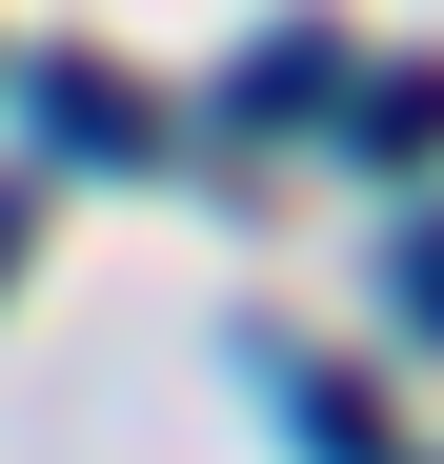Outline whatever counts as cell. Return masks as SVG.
<instances>
[{
  "label": "cell",
  "instance_id": "6da1fadb",
  "mask_svg": "<svg viewBox=\"0 0 444 464\" xmlns=\"http://www.w3.org/2000/svg\"><path fill=\"white\" fill-rule=\"evenodd\" d=\"M41 141H61V162H141V141H162V102L101 82V61H41Z\"/></svg>",
  "mask_w": 444,
  "mask_h": 464
},
{
  "label": "cell",
  "instance_id": "7a4b0ae2",
  "mask_svg": "<svg viewBox=\"0 0 444 464\" xmlns=\"http://www.w3.org/2000/svg\"><path fill=\"white\" fill-rule=\"evenodd\" d=\"M343 141H363V162H444V82H363Z\"/></svg>",
  "mask_w": 444,
  "mask_h": 464
},
{
  "label": "cell",
  "instance_id": "3957f363",
  "mask_svg": "<svg viewBox=\"0 0 444 464\" xmlns=\"http://www.w3.org/2000/svg\"><path fill=\"white\" fill-rule=\"evenodd\" d=\"M384 303H404V343H444V202L404 222V243H384Z\"/></svg>",
  "mask_w": 444,
  "mask_h": 464
},
{
  "label": "cell",
  "instance_id": "277c9868",
  "mask_svg": "<svg viewBox=\"0 0 444 464\" xmlns=\"http://www.w3.org/2000/svg\"><path fill=\"white\" fill-rule=\"evenodd\" d=\"M0 283H21V202H0Z\"/></svg>",
  "mask_w": 444,
  "mask_h": 464
}]
</instances>
